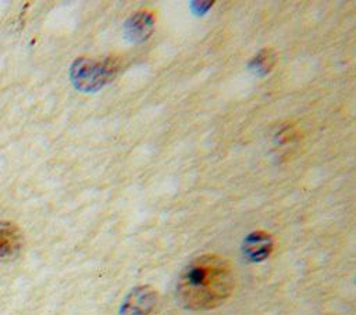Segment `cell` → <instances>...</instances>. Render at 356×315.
<instances>
[{
  "label": "cell",
  "instance_id": "obj_1",
  "mask_svg": "<svg viewBox=\"0 0 356 315\" xmlns=\"http://www.w3.org/2000/svg\"><path fill=\"white\" fill-rule=\"evenodd\" d=\"M235 287L232 264L218 254L193 258L177 282L179 303L192 311H207L221 305Z\"/></svg>",
  "mask_w": 356,
  "mask_h": 315
},
{
  "label": "cell",
  "instance_id": "obj_2",
  "mask_svg": "<svg viewBox=\"0 0 356 315\" xmlns=\"http://www.w3.org/2000/svg\"><path fill=\"white\" fill-rule=\"evenodd\" d=\"M120 64L121 60L117 56L104 58L79 57L71 65V80L79 90L95 92L115 76Z\"/></svg>",
  "mask_w": 356,
  "mask_h": 315
},
{
  "label": "cell",
  "instance_id": "obj_3",
  "mask_svg": "<svg viewBox=\"0 0 356 315\" xmlns=\"http://www.w3.org/2000/svg\"><path fill=\"white\" fill-rule=\"evenodd\" d=\"M24 243L18 225L10 221H0V259H13L18 255Z\"/></svg>",
  "mask_w": 356,
  "mask_h": 315
},
{
  "label": "cell",
  "instance_id": "obj_4",
  "mask_svg": "<svg viewBox=\"0 0 356 315\" xmlns=\"http://www.w3.org/2000/svg\"><path fill=\"white\" fill-rule=\"evenodd\" d=\"M154 26V14L149 8L138 10L125 24V35L131 42L146 40Z\"/></svg>",
  "mask_w": 356,
  "mask_h": 315
},
{
  "label": "cell",
  "instance_id": "obj_5",
  "mask_svg": "<svg viewBox=\"0 0 356 315\" xmlns=\"http://www.w3.org/2000/svg\"><path fill=\"white\" fill-rule=\"evenodd\" d=\"M157 293L149 286H140L132 290L122 305L125 315H146L156 304Z\"/></svg>",
  "mask_w": 356,
  "mask_h": 315
},
{
  "label": "cell",
  "instance_id": "obj_6",
  "mask_svg": "<svg viewBox=\"0 0 356 315\" xmlns=\"http://www.w3.org/2000/svg\"><path fill=\"white\" fill-rule=\"evenodd\" d=\"M271 250V240L268 235L257 232L248 237L246 240V253L252 259H261L268 255Z\"/></svg>",
  "mask_w": 356,
  "mask_h": 315
},
{
  "label": "cell",
  "instance_id": "obj_7",
  "mask_svg": "<svg viewBox=\"0 0 356 315\" xmlns=\"http://www.w3.org/2000/svg\"><path fill=\"white\" fill-rule=\"evenodd\" d=\"M275 60H277V54H275L274 50L263 49L253 57V60L249 62V67L254 72H259V74L264 75V74H268L271 71V68L275 64Z\"/></svg>",
  "mask_w": 356,
  "mask_h": 315
}]
</instances>
